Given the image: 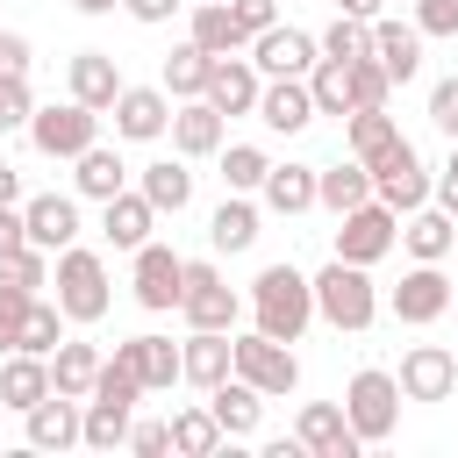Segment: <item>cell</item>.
Wrapping results in <instances>:
<instances>
[{
	"instance_id": "1",
	"label": "cell",
	"mask_w": 458,
	"mask_h": 458,
	"mask_svg": "<svg viewBox=\"0 0 458 458\" xmlns=\"http://www.w3.org/2000/svg\"><path fill=\"white\" fill-rule=\"evenodd\" d=\"M308 322H315V286H308V272H301V265H265V272L250 279V329H265V336H279V344H301Z\"/></svg>"
},
{
	"instance_id": "2",
	"label": "cell",
	"mask_w": 458,
	"mask_h": 458,
	"mask_svg": "<svg viewBox=\"0 0 458 458\" xmlns=\"http://www.w3.org/2000/svg\"><path fill=\"white\" fill-rule=\"evenodd\" d=\"M308 286H315V322H329V329H344V336H365V329L379 322L372 265H344V258H329Z\"/></svg>"
},
{
	"instance_id": "3",
	"label": "cell",
	"mask_w": 458,
	"mask_h": 458,
	"mask_svg": "<svg viewBox=\"0 0 458 458\" xmlns=\"http://www.w3.org/2000/svg\"><path fill=\"white\" fill-rule=\"evenodd\" d=\"M50 301L64 308V322H100L107 308H114V286H107V258L100 250H86V243H64L57 258H50Z\"/></svg>"
},
{
	"instance_id": "4",
	"label": "cell",
	"mask_w": 458,
	"mask_h": 458,
	"mask_svg": "<svg viewBox=\"0 0 458 458\" xmlns=\"http://www.w3.org/2000/svg\"><path fill=\"white\" fill-rule=\"evenodd\" d=\"M136 401H143V386H136V379H129L114 358H100V379H93L86 415H79V444H86V451H114V444H129Z\"/></svg>"
},
{
	"instance_id": "5",
	"label": "cell",
	"mask_w": 458,
	"mask_h": 458,
	"mask_svg": "<svg viewBox=\"0 0 458 458\" xmlns=\"http://www.w3.org/2000/svg\"><path fill=\"white\" fill-rule=\"evenodd\" d=\"M344 422L358 444H386L401 429V379L386 365H358L351 386H344Z\"/></svg>"
},
{
	"instance_id": "6",
	"label": "cell",
	"mask_w": 458,
	"mask_h": 458,
	"mask_svg": "<svg viewBox=\"0 0 458 458\" xmlns=\"http://www.w3.org/2000/svg\"><path fill=\"white\" fill-rule=\"evenodd\" d=\"M365 172H372V200H379V208H394V215L422 208V200H429V179H437L408 136H394L386 150H372V157H365Z\"/></svg>"
},
{
	"instance_id": "7",
	"label": "cell",
	"mask_w": 458,
	"mask_h": 458,
	"mask_svg": "<svg viewBox=\"0 0 458 458\" xmlns=\"http://www.w3.org/2000/svg\"><path fill=\"white\" fill-rule=\"evenodd\" d=\"M179 315H186V329H236L243 293L222 279V265H215V258H186V279H179Z\"/></svg>"
},
{
	"instance_id": "8",
	"label": "cell",
	"mask_w": 458,
	"mask_h": 458,
	"mask_svg": "<svg viewBox=\"0 0 458 458\" xmlns=\"http://www.w3.org/2000/svg\"><path fill=\"white\" fill-rule=\"evenodd\" d=\"M394 250H401V215H394V208L358 200V208L336 215V258H344V265H379V258H394Z\"/></svg>"
},
{
	"instance_id": "9",
	"label": "cell",
	"mask_w": 458,
	"mask_h": 458,
	"mask_svg": "<svg viewBox=\"0 0 458 458\" xmlns=\"http://www.w3.org/2000/svg\"><path fill=\"white\" fill-rule=\"evenodd\" d=\"M229 351H236V379H250L265 401H279V394L301 386V358H293V344H279V336H265V329H250V336L229 329Z\"/></svg>"
},
{
	"instance_id": "10",
	"label": "cell",
	"mask_w": 458,
	"mask_h": 458,
	"mask_svg": "<svg viewBox=\"0 0 458 458\" xmlns=\"http://www.w3.org/2000/svg\"><path fill=\"white\" fill-rule=\"evenodd\" d=\"M29 143H36V157H64V165H72L86 143H100V114L64 93L57 107H36V114H29Z\"/></svg>"
},
{
	"instance_id": "11",
	"label": "cell",
	"mask_w": 458,
	"mask_h": 458,
	"mask_svg": "<svg viewBox=\"0 0 458 458\" xmlns=\"http://www.w3.org/2000/svg\"><path fill=\"white\" fill-rule=\"evenodd\" d=\"M136 265H129V286H136V308H150V315H172L179 308V279H186V258L172 250V243H136L129 250Z\"/></svg>"
},
{
	"instance_id": "12",
	"label": "cell",
	"mask_w": 458,
	"mask_h": 458,
	"mask_svg": "<svg viewBox=\"0 0 458 458\" xmlns=\"http://www.w3.org/2000/svg\"><path fill=\"white\" fill-rule=\"evenodd\" d=\"M386 308H394V322H408V329H429V322H444L451 315V279H444V265H408L401 272V286L386 293Z\"/></svg>"
},
{
	"instance_id": "13",
	"label": "cell",
	"mask_w": 458,
	"mask_h": 458,
	"mask_svg": "<svg viewBox=\"0 0 458 458\" xmlns=\"http://www.w3.org/2000/svg\"><path fill=\"white\" fill-rule=\"evenodd\" d=\"M315 36L308 29H293V21H272V29H258L250 36V64H258V79H308L315 72Z\"/></svg>"
},
{
	"instance_id": "14",
	"label": "cell",
	"mask_w": 458,
	"mask_h": 458,
	"mask_svg": "<svg viewBox=\"0 0 458 458\" xmlns=\"http://www.w3.org/2000/svg\"><path fill=\"white\" fill-rule=\"evenodd\" d=\"M114 365H122L143 394H172V386H179V344H172V336H157V329H143V336L114 344Z\"/></svg>"
},
{
	"instance_id": "15",
	"label": "cell",
	"mask_w": 458,
	"mask_h": 458,
	"mask_svg": "<svg viewBox=\"0 0 458 458\" xmlns=\"http://www.w3.org/2000/svg\"><path fill=\"white\" fill-rule=\"evenodd\" d=\"M107 114H114V136L122 143H157L172 129V93L165 86H122Z\"/></svg>"
},
{
	"instance_id": "16",
	"label": "cell",
	"mask_w": 458,
	"mask_h": 458,
	"mask_svg": "<svg viewBox=\"0 0 458 458\" xmlns=\"http://www.w3.org/2000/svg\"><path fill=\"white\" fill-rule=\"evenodd\" d=\"M401 401H451L458 394V358L444 351V344H415V351H401Z\"/></svg>"
},
{
	"instance_id": "17",
	"label": "cell",
	"mask_w": 458,
	"mask_h": 458,
	"mask_svg": "<svg viewBox=\"0 0 458 458\" xmlns=\"http://www.w3.org/2000/svg\"><path fill=\"white\" fill-rule=\"evenodd\" d=\"M293 444L308 451V458H358L365 444L351 437V422H344V401H308L301 415H293Z\"/></svg>"
},
{
	"instance_id": "18",
	"label": "cell",
	"mask_w": 458,
	"mask_h": 458,
	"mask_svg": "<svg viewBox=\"0 0 458 458\" xmlns=\"http://www.w3.org/2000/svg\"><path fill=\"white\" fill-rule=\"evenodd\" d=\"M21 222H29V243L57 258L64 243H79V193H29Z\"/></svg>"
},
{
	"instance_id": "19",
	"label": "cell",
	"mask_w": 458,
	"mask_h": 458,
	"mask_svg": "<svg viewBox=\"0 0 458 458\" xmlns=\"http://www.w3.org/2000/svg\"><path fill=\"white\" fill-rule=\"evenodd\" d=\"M401 250H408V258H422V265H444V258L458 250V215H451V208H437V200L408 208V215H401Z\"/></svg>"
},
{
	"instance_id": "20",
	"label": "cell",
	"mask_w": 458,
	"mask_h": 458,
	"mask_svg": "<svg viewBox=\"0 0 458 458\" xmlns=\"http://www.w3.org/2000/svg\"><path fill=\"white\" fill-rule=\"evenodd\" d=\"M250 114H258L272 136H301V129L315 122V93H308V79H265Z\"/></svg>"
},
{
	"instance_id": "21",
	"label": "cell",
	"mask_w": 458,
	"mask_h": 458,
	"mask_svg": "<svg viewBox=\"0 0 458 458\" xmlns=\"http://www.w3.org/2000/svg\"><path fill=\"white\" fill-rule=\"evenodd\" d=\"M236 372V351H229V329H186V344H179V379L186 386H222Z\"/></svg>"
},
{
	"instance_id": "22",
	"label": "cell",
	"mask_w": 458,
	"mask_h": 458,
	"mask_svg": "<svg viewBox=\"0 0 458 458\" xmlns=\"http://www.w3.org/2000/svg\"><path fill=\"white\" fill-rule=\"evenodd\" d=\"M79 415H86V401H72V394H43L36 408H21V422H29V451H72L79 444Z\"/></svg>"
},
{
	"instance_id": "23",
	"label": "cell",
	"mask_w": 458,
	"mask_h": 458,
	"mask_svg": "<svg viewBox=\"0 0 458 458\" xmlns=\"http://www.w3.org/2000/svg\"><path fill=\"white\" fill-rule=\"evenodd\" d=\"M64 86H72V100H79V107L107 114V107H114V93H122L129 79H122V64H114L107 50H79V57L64 64Z\"/></svg>"
},
{
	"instance_id": "24",
	"label": "cell",
	"mask_w": 458,
	"mask_h": 458,
	"mask_svg": "<svg viewBox=\"0 0 458 458\" xmlns=\"http://www.w3.org/2000/svg\"><path fill=\"white\" fill-rule=\"evenodd\" d=\"M258 86H265V79H258V64H250L243 50H229V57H215V72H208V93H200V100H208L215 114H250V107H258Z\"/></svg>"
},
{
	"instance_id": "25",
	"label": "cell",
	"mask_w": 458,
	"mask_h": 458,
	"mask_svg": "<svg viewBox=\"0 0 458 458\" xmlns=\"http://www.w3.org/2000/svg\"><path fill=\"white\" fill-rule=\"evenodd\" d=\"M222 129H229V114H215L200 93H193V100H172V129H165V136H172L179 157H215V150H222Z\"/></svg>"
},
{
	"instance_id": "26",
	"label": "cell",
	"mask_w": 458,
	"mask_h": 458,
	"mask_svg": "<svg viewBox=\"0 0 458 458\" xmlns=\"http://www.w3.org/2000/svg\"><path fill=\"white\" fill-rule=\"evenodd\" d=\"M208 415L222 422V437L229 444H243V437H258V422H265V394L250 386V379H222V386H208Z\"/></svg>"
},
{
	"instance_id": "27",
	"label": "cell",
	"mask_w": 458,
	"mask_h": 458,
	"mask_svg": "<svg viewBox=\"0 0 458 458\" xmlns=\"http://www.w3.org/2000/svg\"><path fill=\"white\" fill-rule=\"evenodd\" d=\"M372 57H379V72H386L394 86H408V79L422 72V29L379 14V21H372Z\"/></svg>"
},
{
	"instance_id": "28",
	"label": "cell",
	"mask_w": 458,
	"mask_h": 458,
	"mask_svg": "<svg viewBox=\"0 0 458 458\" xmlns=\"http://www.w3.org/2000/svg\"><path fill=\"white\" fill-rule=\"evenodd\" d=\"M100 236H107L114 250H136V243L157 236V208H150L136 186H122L114 200H100Z\"/></svg>"
},
{
	"instance_id": "29",
	"label": "cell",
	"mask_w": 458,
	"mask_h": 458,
	"mask_svg": "<svg viewBox=\"0 0 458 458\" xmlns=\"http://www.w3.org/2000/svg\"><path fill=\"white\" fill-rule=\"evenodd\" d=\"M129 186V165H122V150H107V143H86L79 157H72V193L79 200H114Z\"/></svg>"
},
{
	"instance_id": "30",
	"label": "cell",
	"mask_w": 458,
	"mask_h": 458,
	"mask_svg": "<svg viewBox=\"0 0 458 458\" xmlns=\"http://www.w3.org/2000/svg\"><path fill=\"white\" fill-rule=\"evenodd\" d=\"M50 394V358H36V351H0V408H36Z\"/></svg>"
},
{
	"instance_id": "31",
	"label": "cell",
	"mask_w": 458,
	"mask_h": 458,
	"mask_svg": "<svg viewBox=\"0 0 458 458\" xmlns=\"http://www.w3.org/2000/svg\"><path fill=\"white\" fill-rule=\"evenodd\" d=\"M136 193L157 208V215H179L186 200H193V172H186V157L172 150V157H150L143 172H136Z\"/></svg>"
},
{
	"instance_id": "32",
	"label": "cell",
	"mask_w": 458,
	"mask_h": 458,
	"mask_svg": "<svg viewBox=\"0 0 458 458\" xmlns=\"http://www.w3.org/2000/svg\"><path fill=\"white\" fill-rule=\"evenodd\" d=\"M186 36L208 50V57H229V50H250V36L236 29V14H229V0H193V14H186Z\"/></svg>"
},
{
	"instance_id": "33",
	"label": "cell",
	"mask_w": 458,
	"mask_h": 458,
	"mask_svg": "<svg viewBox=\"0 0 458 458\" xmlns=\"http://www.w3.org/2000/svg\"><path fill=\"white\" fill-rule=\"evenodd\" d=\"M258 200L272 208V215H308L315 208V165H272L265 172V186H258Z\"/></svg>"
},
{
	"instance_id": "34",
	"label": "cell",
	"mask_w": 458,
	"mask_h": 458,
	"mask_svg": "<svg viewBox=\"0 0 458 458\" xmlns=\"http://www.w3.org/2000/svg\"><path fill=\"white\" fill-rule=\"evenodd\" d=\"M208 243L229 250V258L250 250V243H258V200H250V193H222V208L208 215Z\"/></svg>"
},
{
	"instance_id": "35",
	"label": "cell",
	"mask_w": 458,
	"mask_h": 458,
	"mask_svg": "<svg viewBox=\"0 0 458 458\" xmlns=\"http://www.w3.org/2000/svg\"><path fill=\"white\" fill-rule=\"evenodd\" d=\"M358 200H372V172L351 157V165H315V208H329V215H344V208H358Z\"/></svg>"
},
{
	"instance_id": "36",
	"label": "cell",
	"mask_w": 458,
	"mask_h": 458,
	"mask_svg": "<svg viewBox=\"0 0 458 458\" xmlns=\"http://www.w3.org/2000/svg\"><path fill=\"white\" fill-rule=\"evenodd\" d=\"M93 379H100V344H72V336H64V344L50 351V386L72 394V401H86Z\"/></svg>"
},
{
	"instance_id": "37",
	"label": "cell",
	"mask_w": 458,
	"mask_h": 458,
	"mask_svg": "<svg viewBox=\"0 0 458 458\" xmlns=\"http://www.w3.org/2000/svg\"><path fill=\"white\" fill-rule=\"evenodd\" d=\"M208 72H215V57H208V50H200V43L186 36V43H179V50L165 57V72H157V86H165L172 100H193V93H208Z\"/></svg>"
},
{
	"instance_id": "38",
	"label": "cell",
	"mask_w": 458,
	"mask_h": 458,
	"mask_svg": "<svg viewBox=\"0 0 458 458\" xmlns=\"http://www.w3.org/2000/svg\"><path fill=\"white\" fill-rule=\"evenodd\" d=\"M394 136H401V122H394L386 107H351V114H344V150H351L358 165H365L372 150H386Z\"/></svg>"
},
{
	"instance_id": "39",
	"label": "cell",
	"mask_w": 458,
	"mask_h": 458,
	"mask_svg": "<svg viewBox=\"0 0 458 458\" xmlns=\"http://www.w3.org/2000/svg\"><path fill=\"white\" fill-rule=\"evenodd\" d=\"M222 444H229V437H222V422L208 415V401H200V408H179V415H172V451H179V458H215Z\"/></svg>"
},
{
	"instance_id": "40",
	"label": "cell",
	"mask_w": 458,
	"mask_h": 458,
	"mask_svg": "<svg viewBox=\"0 0 458 458\" xmlns=\"http://www.w3.org/2000/svg\"><path fill=\"white\" fill-rule=\"evenodd\" d=\"M64 344V308L50 301V293H36L29 301V315H21V336H14V351H36V358H50Z\"/></svg>"
},
{
	"instance_id": "41",
	"label": "cell",
	"mask_w": 458,
	"mask_h": 458,
	"mask_svg": "<svg viewBox=\"0 0 458 458\" xmlns=\"http://www.w3.org/2000/svg\"><path fill=\"white\" fill-rule=\"evenodd\" d=\"M308 93H315V114H351V64L344 57H315Z\"/></svg>"
},
{
	"instance_id": "42",
	"label": "cell",
	"mask_w": 458,
	"mask_h": 458,
	"mask_svg": "<svg viewBox=\"0 0 458 458\" xmlns=\"http://www.w3.org/2000/svg\"><path fill=\"white\" fill-rule=\"evenodd\" d=\"M215 157H222V186H229V193H258L265 172H272V157H265L258 143H222Z\"/></svg>"
},
{
	"instance_id": "43",
	"label": "cell",
	"mask_w": 458,
	"mask_h": 458,
	"mask_svg": "<svg viewBox=\"0 0 458 458\" xmlns=\"http://www.w3.org/2000/svg\"><path fill=\"white\" fill-rule=\"evenodd\" d=\"M315 50H322V57H344V64H351V57H372V21H358V14H336V21L315 36Z\"/></svg>"
},
{
	"instance_id": "44",
	"label": "cell",
	"mask_w": 458,
	"mask_h": 458,
	"mask_svg": "<svg viewBox=\"0 0 458 458\" xmlns=\"http://www.w3.org/2000/svg\"><path fill=\"white\" fill-rule=\"evenodd\" d=\"M0 279H7V286H29V293H43V286H50V250H36V243L7 250V258H0Z\"/></svg>"
},
{
	"instance_id": "45",
	"label": "cell",
	"mask_w": 458,
	"mask_h": 458,
	"mask_svg": "<svg viewBox=\"0 0 458 458\" xmlns=\"http://www.w3.org/2000/svg\"><path fill=\"white\" fill-rule=\"evenodd\" d=\"M394 79L379 72V57H351V107H386Z\"/></svg>"
},
{
	"instance_id": "46",
	"label": "cell",
	"mask_w": 458,
	"mask_h": 458,
	"mask_svg": "<svg viewBox=\"0 0 458 458\" xmlns=\"http://www.w3.org/2000/svg\"><path fill=\"white\" fill-rule=\"evenodd\" d=\"M29 114H36V93H29V79H0V136L29 129Z\"/></svg>"
},
{
	"instance_id": "47",
	"label": "cell",
	"mask_w": 458,
	"mask_h": 458,
	"mask_svg": "<svg viewBox=\"0 0 458 458\" xmlns=\"http://www.w3.org/2000/svg\"><path fill=\"white\" fill-rule=\"evenodd\" d=\"M429 129L458 143V79H437L429 86Z\"/></svg>"
},
{
	"instance_id": "48",
	"label": "cell",
	"mask_w": 458,
	"mask_h": 458,
	"mask_svg": "<svg viewBox=\"0 0 458 458\" xmlns=\"http://www.w3.org/2000/svg\"><path fill=\"white\" fill-rule=\"evenodd\" d=\"M29 301H36L29 286H7V279H0V351H14V336H21V315H29Z\"/></svg>"
},
{
	"instance_id": "49",
	"label": "cell",
	"mask_w": 458,
	"mask_h": 458,
	"mask_svg": "<svg viewBox=\"0 0 458 458\" xmlns=\"http://www.w3.org/2000/svg\"><path fill=\"white\" fill-rule=\"evenodd\" d=\"M29 64H36V43L21 29H0V79H29Z\"/></svg>"
},
{
	"instance_id": "50",
	"label": "cell",
	"mask_w": 458,
	"mask_h": 458,
	"mask_svg": "<svg viewBox=\"0 0 458 458\" xmlns=\"http://www.w3.org/2000/svg\"><path fill=\"white\" fill-rule=\"evenodd\" d=\"M415 29L422 36H458V0H415Z\"/></svg>"
},
{
	"instance_id": "51",
	"label": "cell",
	"mask_w": 458,
	"mask_h": 458,
	"mask_svg": "<svg viewBox=\"0 0 458 458\" xmlns=\"http://www.w3.org/2000/svg\"><path fill=\"white\" fill-rule=\"evenodd\" d=\"M129 451L136 458H165L172 451V422H129Z\"/></svg>"
},
{
	"instance_id": "52",
	"label": "cell",
	"mask_w": 458,
	"mask_h": 458,
	"mask_svg": "<svg viewBox=\"0 0 458 458\" xmlns=\"http://www.w3.org/2000/svg\"><path fill=\"white\" fill-rule=\"evenodd\" d=\"M229 14H236V29H243V36H258V29H272V21H279V0H229Z\"/></svg>"
},
{
	"instance_id": "53",
	"label": "cell",
	"mask_w": 458,
	"mask_h": 458,
	"mask_svg": "<svg viewBox=\"0 0 458 458\" xmlns=\"http://www.w3.org/2000/svg\"><path fill=\"white\" fill-rule=\"evenodd\" d=\"M429 200H437V208H451V215H458V143H451V157H444V172H437V179H429Z\"/></svg>"
},
{
	"instance_id": "54",
	"label": "cell",
	"mask_w": 458,
	"mask_h": 458,
	"mask_svg": "<svg viewBox=\"0 0 458 458\" xmlns=\"http://www.w3.org/2000/svg\"><path fill=\"white\" fill-rule=\"evenodd\" d=\"M122 7H129V14L143 21V29H157V21H172V14L186 7V0H122Z\"/></svg>"
},
{
	"instance_id": "55",
	"label": "cell",
	"mask_w": 458,
	"mask_h": 458,
	"mask_svg": "<svg viewBox=\"0 0 458 458\" xmlns=\"http://www.w3.org/2000/svg\"><path fill=\"white\" fill-rule=\"evenodd\" d=\"M29 243V222H21V208H0V258L7 250H21Z\"/></svg>"
},
{
	"instance_id": "56",
	"label": "cell",
	"mask_w": 458,
	"mask_h": 458,
	"mask_svg": "<svg viewBox=\"0 0 458 458\" xmlns=\"http://www.w3.org/2000/svg\"><path fill=\"white\" fill-rule=\"evenodd\" d=\"M0 208H21V172L0 165Z\"/></svg>"
},
{
	"instance_id": "57",
	"label": "cell",
	"mask_w": 458,
	"mask_h": 458,
	"mask_svg": "<svg viewBox=\"0 0 458 458\" xmlns=\"http://www.w3.org/2000/svg\"><path fill=\"white\" fill-rule=\"evenodd\" d=\"M336 14H358V21H379L386 0H336Z\"/></svg>"
},
{
	"instance_id": "58",
	"label": "cell",
	"mask_w": 458,
	"mask_h": 458,
	"mask_svg": "<svg viewBox=\"0 0 458 458\" xmlns=\"http://www.w3.org/2000/svg\"><path fill=\"white\" fill-rule=\"evenodd\" d=\"M72 7H79V14H114L122 0H72Z\"/></svg>"
}]
</instances>
